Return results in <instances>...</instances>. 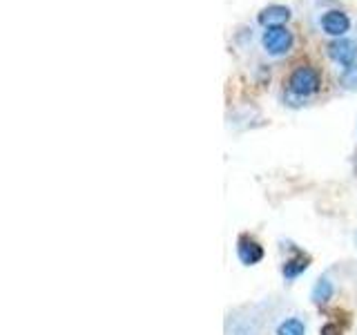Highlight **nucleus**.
Segmentation results:
<instances>
[{"instance_id": "nucleus-12", "label": "nucleus", "mask_w": 357, "mask_h": 335, "mask_svg": "<svg viewBox=\"0 0 357 335\" xmlns=\"http://www.w3.org/2000/svg\"><path fill=\"white\" fill-rule=\"evenodd\" d=\"M355 244H357V232H355Z\"/></svg>"}, {"instance_id": "nucleus-11", "label": "nucleus", "mask_w": 357, "mask_h": 335, "mask_svg": "<svg viewBox=\"0 0 357 335\" xmlns=\"http://www.w3.org/2000/svg\"><path fill=\"white\" fill-rule=\"evenodd\" d=\"M319 335H342V331H340V327H335V324H324Z\"/></svg>"}, {"instance_id": "nucleus-13", "label": "nucleus", "mask_w": 357, "mask_h": 335, "mask_svg": "<svg viewBox=\"0 0 357 335\" xmlns=\"http://www.w3.org/2000/svg\"><path fill=\"white\" fill-rule=\"evenodd\" d=\"M355 156H357V154H355Z\"/></svg>"}, {"instance_id": "nucleus-8", "label": "nucleus", "mask_w": 357, "mask_h": 335, "mask_svg": "<svg viewBox=\"0 0 357 335\" xmlns=\"http://www.w3.org/2000/svg\"><path fill=\"white\" fill-rule=\"evenodd\" d=\"M335 293V286L328 277H319L315 286H312V293H310V299L315 302V304H326V302H331Z\"/></svg>"}, {"instance_id": "nucleus-1", "label": "nucleus", "mask_w": 357, "mask_h": 335, "mask_svg": "<svg viewBox=\"0 0 357 335\" xmlns=\"http://www.w3.org/2000/svg\"><path fill=\"white\" fill-rule=\"evenodd\" d=\"M321 89V74L315 65L301 63L286 78L284 103L290 107H301L310 96H315Z\"/></svg>"}, {"instance_id": "nucleus-4", "label": "nucleus", "mask_w": 357, "mask_h": 335, "mask_svg": "<svg viewBox=\"0 0 357 335\" xmlns=\"http://www.w3.org/2000/svg\"><path fill=\"white\" fill-rule=\"evenodd\" d=\"M326 54H328V59L335 65L342 67V70H344V67H351V65L357 63V40L349 38V36L333 38L326 45Z\"/></svg>"}, {"instance_id": "nucleus-5", "label": "nucleus", "mask_w": 357, "mask_h": 335, "mask_svg": "<svg viewBox=\"0 0 357 335\" xmlns=\"http://www.w3.org/2000/svg\"><path fill=\"white\" fill-rule=\"evenodd\" d=\"M290 18H293V9H290L288 5H282V3L266 5L264 9H259V14H257V22H259L264 29L288 25Z\"/></svg>"}, {"instance_id": "nucleus-6", "label": "nucleus", "mask_w": 357, "mask_h": 335, "mask_svg": "<svg viewBox=\"0 0 357 335\" xmlns=\"http://www.w3.org/2000/svg\"><path fill=\"white\" fill-rule=\"evenodd\" d=\"M237 255L243 266H255L264 260V248L259 241H255L250 237H241L237 246Z\"/></svg>"}, {"instance_id": "nucleus-7", "label": "nucleus", "mask_w": 357, "mask_h": 335, "mask_svg": "<svg viewBox=\"0 0 357 335\" xmlns=\"http://www.w3.org/2000/svg\"><path fill=\"white\" fill-rule=\"evenodd\" d=\"M310 266V257L306 253H301L299 248H295V255L288 257V260L284 262L282 266V275L286 282H293V279H297L301 273L306 271V268Z\"/></svg>"}, {"instance_id": "nucleus-9", "label": "nucleus", "mask_w": 357, "mask_h": 335, "mask_svg": "<svg viewBox=\"0 0 357 335\" xmlns=\"http://www.w3.org/2000/svg\"><path fill=\"white\" fill-rule=\"evenodd\" d=\"M337 83L344 92H357V63L351 67H344V70L340 72Z\"/></svg>"}, {"instance_id": "nucleus-10", "label": "nucleus", "mask_w": 357, "mask_h": 335, "mask_svg": "<svg viewBox=\"0 0 357 335\" xmlns=\"http://www.w3.org/2000/svg\"><path fill=\"white\" fill-rule=\"evenodd\" d=\"M277 335H306V324L301 320H297V318L284 320L277 327Z\"/></svg>"}, {"instance_id": "nucleus-2", "label": "nucleus", "mask_w": 357, "mask_h": 335, "mask_svg": "<svg viewBox=\"0 0 357 335\" xmlns=\"http://www.w3.org/2000/svg\"><path fill=\"white\" fill-rule=\"evenodd\" d=\"M259 43L268 59H286L295 50V34L288 29V25L268 27L261 31Z\"/></svg>"}, {"instance_id": "nucleus-3", "label": "nucleus", "mask_w": 357, "mask_h": 335, "mask_svg": "<svg viewBox=\"0 0 357 335\" xmlns=\"http://www.w3.org/2000/svg\"><path fill=\"white\" fill-rule=\"evenodd\" d=\"M317 27H319L321 34L331 36V40L333 38H344L346 34L351 31V16L346 14L344 9H340V7L324 9L321 14H319Z\"/></svg>"}]
</instances>
